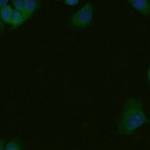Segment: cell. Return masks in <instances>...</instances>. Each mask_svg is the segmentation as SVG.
Wrapping results in <instances>:
<instances>
[{
	"label": "cell",
	"instance_id": "1",
	"mask_svg": "<svg viewBox=\"0 0 150 150\" xmlns=\"http://www.w3.org/2000/svg\"><path fill=\"white\" fill-rule=\"evenodd\" d=\"M144 102L136 97H130L123 102L117 121V133L122 136H129L149 122Z\"/></svg>",
	"mask_w": 150,
	"mask_h": 150
},
{
	"label": "cell",
	"instance_id": "2",
	"mask_svg": "<svg viewBox=\"0 0 150 150\" xmlns=\"http://www.w3.org/2000/svg\"><path fill=\"white\" fill-rule=\"evenodd\" d=\"M95 8L92 3L88 2L81 8L75 11L68 18V23L71 28L75 30H84L88 28L92 23Z\"/></svg>",
	"mask_w": 150,
	"mask_h": 150
},
{
	"label": "cell",
	"instance_id": "3",
	"mask_svg": "<svg viewBox=\"0 0 150 150\" xmlns=\"http://www.w3.org/2000/svg\"><path fill=\"white\" fill-rule=\"evenodd\" d=\"M127 3L138 14L145 17L150 16V0H128Z\"/></svg>",
	"mask_w": 150,
	"mask_h": 150
},
{
	"label": "cell",
	"instance_id": "4",
	"mask_svg": "<svg viewBox=\"0 0 150 150\" xmlns=\"http://www.w3.org/2000/svg\"><path fill=\"white\" fill-rule=\"evenodd\" d=\"M39 8V1L38 0H26L25 8L23 10V14L25 16L26 21L30 19L32 16L35 14Z\"/></svg>",
	"mask_w": 150,
	"mask_h": 150
},
{
	"label": "cell",
	"instance_id": "5",
	"mask_svg": "<svg viewBox=\"0 0 150 150\" xmlns=\"http://www.w3.org/2000/svg\"><path fill=\"white\" fill-rule=\"evenodd\" d=\"M25 21H26V18H25L23 12L14 9L9 25H11L13 28H18L19 26H21Z\"/></svg>",
	"mask_w": 150,
	"mask_h": 150
},
{
	"label": "cell",
	"instance_id": "6",
	"mask_svg": "<svg viewBox=\"0 0 150 150\" xmlns=\"http://www.w3.org/2000/svg\"><path fill=\"white\" fill-rule=\"evenodd\" d=\"M13 11H14V8L10 5L0 9V21L4 24H10Z\"/></svg>",
	"mask_w": 150,
	"mask_h": 150
},
{
	"label": "cell",
	"instance_id": "7",
	"mask_svg": "<svg viewBox=\"0 0 150 150\" xmlns=\"http://www.w3.org/2000/svg\"><path fill=\"white\" fill-rule=\"evenodd\" d=\"M5 150H23V146L21 141L13 139L6 143Z\"/></svg>",
	"mask_w": 150,
	"mask_h": 150
},
{
	"label": "cell",
	"instance_id": "8",
	"mask_svg": "<svg viewBox=\"0 0 150 150\" xmlns=\"http://www.w3.org/2000/svg\"><path fill=\"white\" fill-rule=\"evenodd\" d=\"M25 5H26V0H13L12 1L13 8L18 11L23 12L25 8Z\"/></svg>",
	"mask_w": 150,
	"mask_h": 150
},
{
	"label": "cell",
	"instance_id": "9",
	"mask_svg": "<svg viewBox=\"0 0 150 150\" xmlns=\"http://www.w3.org/2000/svg\"><path fill=\"white\" fill-rule=\"evenodd\" d=\"M64 5H66L67 6H70V8H74L79 5L80 0H64L63 1Z\"/></svg>",
	"mask_w": 150,
	"mask_h": 150
},
{
	"label": "cell",
	"instance_id": "10",
	"mask_svg": "<svg viewBox=\"0 0 150 150\" xmlns=\"http://www.w3.org/2000/svg\"><path fill=\"white\" fill-rule=\"evenodd\" d=\"M9 6V1L8 0H0V9H2L6 6Z\"/></svg>",
	"mask_w": 150,
	"mask_h": 150
},
{
	"label": "cell",
	"instance_id": "11",
	"mask_svg": "<svg viewBox=\"0 0 150 150\" xmlns=\"http://www.w3.org/2000/svg\"><path fill=\"white\" fill-rule=\"evenodd\" d=\"M6 144V140L4 138H0V150H5Z\"/></svg>",
	"mask_w": 150,
	"mask_h": 150
},
{
	"label": "cell",
	"instance_id": "12",
	"mask_svg": "<svg viewBox=\"0 0 150 150\" xmlns=\"http://www.w3.org/2000/svg\"><path fill=\"white\" fill-rule=\"evenodd\" d=\"M147 80H148V82H149V84H150V66H149V67H148V69H147Z\"/></svg>",
	"mask_w": 150,
	"mask_h": 150
}]
</instances>
